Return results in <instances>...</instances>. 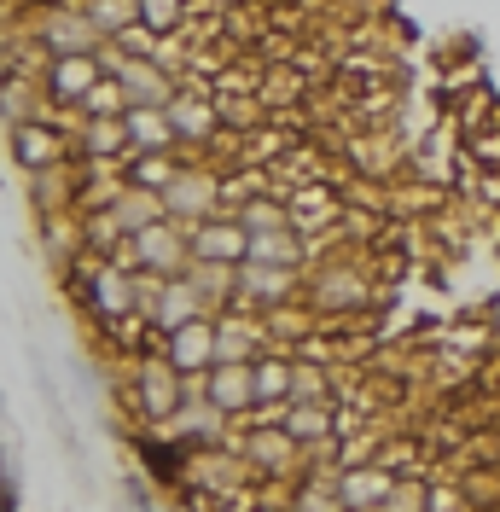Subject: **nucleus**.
Instances as JSON below:
<instances>
[{"label":"nucleus","instance_id":"nucleus-1","mask_svg":"<svg viewBox=\"0 0 500 512\" xmlns=\"http://www.w3.org/2000/svg\"><path fill=\"white\" fill-rule=\"evenodd\" d=\"M123 402H128V414H134V425H140V431L169 425V414L181 408V373L157 355V344H146V350L128 355V367H123Z\"/></svg>","mask_w":500,"mask_h":512},{"label":"nucleus","instance_id":"nucleus-2","mask_svg":"<svg viewBox=\"0 0 500 512\" xmlns=\"http://www.w3.org/2000/svg\"><path fill=\"white\" fill-rule=\"evenodd\" d=\"M18 30L30 35L47 59H64V53H99V47H105V35L88 24V12H82L76 0H35V6L18 12Z\"/></svg>","mask_w":500,"mask_h":512},{"label":"nucleus","instance_id":"nucleus-3","mask_svg":"<svg viewBox=\"0 0 500 512\" xmlns=\"http://www.w3.org/2000/svg\"><path fill=\"white\" fill-rule=\"evenodd\" d=\"M157 198H163V216L181 222V227L210 222V216H233V210H227V181H221V169H210V163H187L181 158Z\"/></svg>","mask_w":500,"mask_h":512},{"label":"nucleus","instance_id":"nucleus-4","mask_svg":"<svg viewBox=\"0 0 500 512\" xmlns=\"http://www.w3.org/2000/svg\"><path fill=\"white\" fill-rule=\"evenodd\" d=\"M373 303V280L349 262V256H326L303 268V309L309 315H355Z\"/></svg>","mask_w":500,"mask_h":512},{"label":"nucleus","instance_id":"nucleus-5","mask_svg":"<svg viewBox=\"0 0 500 512\" xmlns=\"http://www.w3.org/2000/svg\"><path fill=\"white\" fill-rule=\"evenodd\" d=\"M99 64H105V76L123 88V99L128 105H169L175 99V88H181V76L169 70V64H157V59H146V53H123V47H99Z\"/></svg>","mask_w":500,"mask_h":512},{"label":"nucleus","instance_id":"nucleus-6","mask_svg":"<svg viewBox=\"0 0 500 512\" xmlns=\"http://www.w3.org/2000/svg\"><path fill=\"white\" fill-rule=\"evenodd\" d=\"M233 303L239 309H280V303H303V268H268V262H239L233 268Z\"/></svg>","mask_w":500,"mask_h":512},{"label":"nucleus","instance_id":"nucleus-7","mask_svg":"<svg viewBox=\"0 0 500 512\" xmlns=\"http://www.w3.org/2000/svg\"><path fill=\"white\" fill-rule=\"evenodd\" d=\"M0 134H6V158H12L18 175H30V169H53V163L76 158L70 128L59 123V111H53V123H18V128H0Z\"/></svg>","mask_w":500,"mask_h":512},{"label":"nucleus","instance_id":"nucleus-8","mask_svg":"<svg viewBox=\"0 0 500 512\" xmlns=\"http://www.w3.org/2000/svg\"><path fill=\"white\" fill-rule=\"evenodd\" d=\"M152 344L181 379H204V373L216 367V315H198V320H187V326H175V332L152 338Z\"/></svg>","mask_w":500,"mask_h":512},{"label":"nucleus","instance_id":"nucleus-9","mask_svg":"<svg viewBox=\"0 0 500 512\" xmlns=\"http://www.w3.org/2000/svg\"><path fill=\"white\" fill-rule=\"evenodd\" d=\"M134 262H140V274H157V280L187 274V262H192L187 227L169 222V216H157L152 227H140V233H134Z\"/></svg>","mask_w":500,"mask_h":512},{"label":"nucleus","instance_id":"nucleus-10","mask_svg":"<svg viewBox=\"0 0 500 512\" xmlns=\"http://www.w3.org/2000/svg\"><path fill=\"white\" fill-rule=\"evenodd\" d=\"M163 117L175 128V146L192 152V146H210L221 134V99H210L204 88H175V99L163 105Z\"/></svg>","mask_w":500,"mask_h":512},{"label":"nucleus","instance_id":"nucleus-11","mask_svg":"<svg viewBox=\"0 0 500 512\" xmlns=\"http://www.w3.org/2000/svg\"><path fill=\"white\" fill-rule=\"evenodd\" d=\"M35 251H41V262H47V274L53 280H70L76 274V262H82V216L76 210H59V216H35Z\"/></svg>","mask_w":500,"mask_h":512},{"label":"nucleus","instance_id":"nucleus-12","mask_svg":"<svg viewBox=\"0 0 500 512\" xmlns=\"http://www.w3.org/2000/svg\"><path fill=\"white\" fill-rule=\"evenodd\" d=\"M99 76H105V64L99 53H64V59H47L41 64V88H47V105L53 111H76L88 88H94Z\"/></svg>","mask_w":500,"mask_h":512},{"label":"nucleus","instance_id":"nucleus-13","mask_svg":"<svg viewBox=\"0 0 500 512\" xmlns=\"http://www.w3.org/2000/svg\"><path fill=\"white\" fill-rule=\"evenodd\" d=\"M18 187H24V204H30V222H35V216H59V210H76L82 158L53 163V169H30V175H18Z\"/></svg>","mask_w":500,"mask_h":512},{"label":"nucleus","instance_id":"nucleus-14","mask_svg":"<svg viewBox=\"0 0 500 512\" xmlns=\"http://www.w3.org/2000/svg\"><path fill=\"white\" fill-rule=\"evenodd\" d=\"M268 350H274V338L256 309H239V303L216 309V361H256Z\"/></svg>","mask_w":500,"mask_h":512},{"label":"nucleus","instance_id":"nucleus-15","mask_svg":"<svg viewBox=\"0 0 500 512\" xmlns=\"http://www.w3.org/2000/svg\"><path fill=\"white\" fill-rule=\"evenodd\" d=\"M396 478H402V472H396L384 454H373V460H355V466H344V472H338V501H344V512H378L384 501H390Z\"/></svg>","mask_w":500,"mask_h":512},{"label":"nucleus","instance_id":"nucleus-16","mask_svg":"<svg viewBox=\"0 0 500 512\" xmlns=\"http://www.w3.org/2000/svg\"><path fill=\"white\" fill-rule=\"evenodd\" d=\"M204 396L216 402V414H227L233 425L256 419V384H250V361H216L204 373Z\"/></svg>","mask_w":500,"mask_h":512},{"label":"nucleus","instance_id":"nucleus-17","mask_svg":"<svg viewBox=\"0 0 500 512\" xmlns=\"http://www.w3.org/2000/svg\"><path fill=\"white\" fill-rule=\"evenodd\" d=\"M187 245L198 262H227V268H239L250 251V233L239 227V216H210V222H192L187 227Z\"/></svg>","mask_w":500,"mask_h":512},{"label":"nucleus","instance_id":"nucleus-18","mask_svg":"<svg viewBox=\"0 0 500 512\" xmlns=\"http://www.w3.org/2000/svg\"><path fill=\"white\" fill-rule=\"evenodd\" d=\"M70 146L82 163H123L128 158V134H123V117H82L70 123Z\"/></svg>","mask_w":500,"mask_h":512},{"label":"nucleus","instance_id":"nucleus-19","mask_svg":"<svg viewBox=\"0 0 500 512\" xmlns=\"http://www.w3.org/2000/svg\"><path fill=\"white\" fill-rule=\"evenodd\" d=\"M285 216H291V227L303 233V239H314V233H326V227L344 216V204H338V192L332 187H297L291 198H285Z\"/></svg>","mask_w":500,"mask_h":512},{"label":"nucleus","instance_id":"nucleus-20","mask_svg":"<svg viewBox=\"0 0 500 512\" xmlns=\"http://www.w3.org/2000/svg\"><path fill=\"white\" fill-rule=\"evenodd\" d=\"M250 384H256V414L268 419L274 408L291 402V350H268L250 361Z\"/></svg>","mask_w":500,"mask_h":512},{"label":"nucleus","instance_id":"nucleus-21","mask_svg":"<svg viewBox=\"0 0 500 512\" xmlns=\"http://www.w3.org/2000/svg\"><path fill=\"white\" fill-rule=\"evenodd\" d=\"M123 134H128V158L134 152H181L175 146V128L157 105H128L123 111Z\"/></svg>","mask_w":500,"mask_h":512},{"label":"nucleus","instance_id":"nucleus-22","mask_svg":"<svg viewBox=\"0 0 500 512\" xmlns=\"http://www.w3.org/2000/svg\"><path fill=\"white\" fill-rule=\"evenodd\" d=\"M105 216H111V227H117L123 239H134L140 227H152L157 216H163V198H157V192H146V187H134V181H123V192L105 204Z\"/></svg>","mask_w":500,"mask_h":512},{"label":"nucleus","instance_id":"nucleus-23","mask_svg":"<svg viewBox=\"0 0 500 512\" xmlns=\"http://www.w3.org/2000/svg\"><path fill=\"white\" fill-rule=\"evenodd\" d=\"M291 402H344L320 355H309V350H291Z\"/></svg>","mask_w":500,"mask_h":512},{"label":"nucleus","instance_id":"nucleus-24","mask_svg":"<svg viewBox=\"0 0 500 512\" xmlns=\"http://www.w3.org/2000/svg\"><path fill=\"white\" fill-rule=\"evenodd\" d=\"M76 6L88 12V24L105 41H123L128 30H140V0H76Z\"/></svg>","mask_w":500,"mask_h":512},{"label":"nucleus","instance_id":"nucleus-25","mask_svg":"<svg viewBox=\"0 0 500 512\" xmlns=\"http://www.w3.org/2000/svg\"><path fill=\"white\" fill-rule=\"evenodd\" d=\"M187 286L198 291V297L210 303V315H216V309L233 303V268H227V262H198V256H192L187 262Z\"/></svg>","mask_w":500,"mask_h":512},{"label":"nucleus","instance_id":"nucleus-26","mask_svg":"<svg viewBox=\"0 0 500 512\" xmlns=\"http://www.w3.org/2000/svg\"><path fill=\"white\" fill-rule=\"evenodd\" d=\"M140 30H152L157 41L187 30V0H140Z\"/></svg>","mask_w":500,"mask_h":512},{"label":"nucleus","instance_id":"nucleus-27","mask_svg":"<svg viewBox=\"0 0 500 512\" xmlns=\"http://www.w3.org/2000/svg\"><path fill=\"white\" fill-rule=\"evenodd\" d=\"M76 111H82V117H123V111H128V99H123V88H117L111 76H99L94 88H88V99H82Z\"/></svg>","mask_w":500,"mask_h":512},{"label":"nucleus","instance_id":"nucleus-28","mask_svg":"<svg viewBox=\"0 0 500 512\" xmlns=\"http://www.w3.org/2000/svg\"><path fill=\"white\" fill-rule=\"evenodd\" d=\"M123 501H128V512H157L152 483L140 478V472H128V478H123Z\"/></svg>","mask_w":500,"mask_h":512},{"label":"nucleus","instance_id":"nucleus-29","mask_svg":"<svg viewBox=\"0 0 500 512\" xmlns=\"http://www.w3.org/2000/svg\"><path fill=\"white\" fill-rule=\"evenodd\" d=\"M0 512H12V478L0 472Z\"/></svg>","mask_w":500,"mask_h":512},{"label":"nucleus","instance_id":"nucleus-30","mask_svg":"<svg viewBox=\"0 0 500 512\" xmlns=\"http://www.w3.org/2000/svg\"><path fill=\"white\" fill-rule=\"evenodd\" d=\"M18 6H35V0H18Z\"/></svg>","mask_w":500,"mask_h":512}]
</instances>
